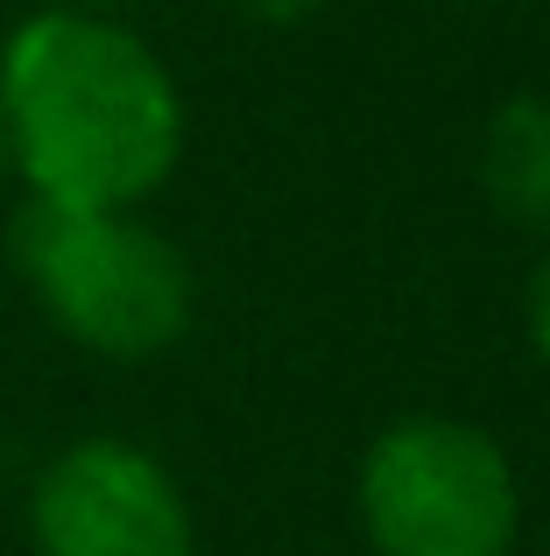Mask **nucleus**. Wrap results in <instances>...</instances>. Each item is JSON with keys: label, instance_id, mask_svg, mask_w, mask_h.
Listing matches in <instances>:
<instances>
[{"label": "nucleus", "instance_id": "39448f33", "mask_svg": "<svg viewBox=\"0 0 550 556\" xmlns=\"http://www.w3.org/2000/svg\"><path fill=\"white\" fill-rule=\"evenodd\" d=\"M480 184L515 226H550V99H509L487 121Z\"/></svg>", "mask_w": 550, "mask_h": 556}, {"label": "nucleus", "instance_id": "20e7f679", "mask_svg": "<svg viewBox=\"0 0 550 556\" xmlns=\"http://www.w3.org/2000/svg\"><path fill=\"white\" fill-rule=\"evenodd\" d=\"M42 556H198L184 486L127 437H85L57 451L28 501Z\"/></svg>", "mask_w": 550, "mask_h": 556}, {"label": "nucleus", "instance_id": "7ed1b4c3", "mask_svg": "<svg viewBox=\"0 0 550 556\" xmlns=\"http://www.w3.org/2000/svg\"><path fill=\"white\" fill-rule=\"evenodd\" d=\"M353 507L374 556H509L523 535L509 451L459 416L388 422L360 458Z\"/></svg>", "mask_w": 550, "mask_h": 556}, {"label": "nucleus", "instance_id": "f257e3e1", "mask_svg": "<svg viewBox=\"0 0 550 556\" xmlns=\"http://www.w3.org/2000/svg\"><path fill=\"white\" fill-rule=\"evenodd\" d=\"M8 169L42 204L135 212L184 155V99L163 56L92 8H42L0 42Z\"/></svg>", "mask_w": 550, "mask_h": 556}, {"label": "nucleus", "instance_id": "423d86ee", "mask_svg": "<svg viewBox=\"0 0 550 556\" xmlns=\"http://www.w3.org/2000/svg\"><path fill=\"white\" fill-rule=\"evenodd\" d=\"M529 345H537V359L550 367V261L529 275Z\"/></svg>", "mask_w": 550, "mask_h": 556}, {"label": "nucleus", "instance_id": "6e6552de", "mask_svg": "<svg viewBox=\"0 0 550 556\" xmlns=\"http://www.w3.org/2000/svg\"><path fill=\"white\" fill-rule=\"evenodd\" d=\"M0 177H8V127H0Z\"/></svg>", "mask_w": 550, "mask_h": 556}, {"label": "nucleus", "instance_id": "1a4fd4ad", "mask_svg": "<svg viewBox=\"0 0 550 556\" xmlns=\"http://www.w3.org/2000/svg\"><path fill=\"white\" fill-rule=\"evenodd\" d=\"M99 8H121V0H99Z\"/></svg>", "mask_w": 550, "mask_h": 556}, {"label": "nucleus", "instance_id": "0eeeda50", "mask_svg": "<svg viewBox=\"0 0 550 556\" xmlns=\"http://www.w3.org/2000/svg\"><path fill=\"white\" fill-rule=\"evenodd\" d=\"M240 8H248L254 22H275V28H289V22H303V14H317L325 0H240Z\"/></svg>", "mask_w": 550, "mask_h": 556}, {"label": "nucleus", "instance_id": "f03ea898", "mask_svg": "<svg viewBox=\"0 0 550 556\" xmlns=\"http://www.w3.org/2000/svg\"><path fill=\"white\" fill-rule=\"evenodd\" d=\"M14 268L36 303L99 359H155L198 311L191 261L135 212H78L28 198L14 218Z\"/></svg>", "mask_w": 550, "mask_h": 556}]
</instances>
